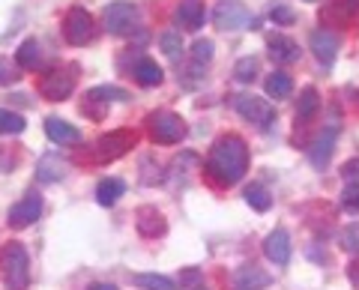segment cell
I'll return each instance as SVG.
<instances>
[{"mask_svg":"<svg viewBox=\"0 0 359 290\" xmlns=\"http://www.w3.org/2000/svg\"><path fill=\"white\" fill-rule=\"evenodd\" d=\"M66 171H69V165H66L57 153H48V156H42L39 165H36V177L42 183H57L66 177Z\"/></svg>","mask_w":359,"mask_h":290,"instance_id":"d6986e66","label":"cell"},{"mask_svg":"<svg viewBox=\"0 0 359 290\" xmlns=\"http://www.w3.org/2000/svg\"><path fill=\"white\" fill-rule=\"evenodd\" d=\"M351 282L356 284V290H359V263H353L351 266Z\"/></svg>","mask_w":359,"mask_h":290,"instance_id":"74e56055","label":"cell"},{"mask_svg":"<svg viewBox=\"0 0 359 290\" xmlns=\"http://www.w3.org/2000/svg\"><path fill=\"white\" fill-rule=\"evenodd\" d=\"M138 18H141L138 6L129 4V0H114V4H108V6H105V13H102L105 30H108V33H114V36H123V33L135 30Z\"/></svg>","mask_w":359,"mask_h":290,"instance_id":"5b68a950","label":"cell"},{"mask_svg":"<svg viewBox=\"0 0 359 290\" xmlns=\"http://www.w3.org/2000/svg\"><path fill=\"white\" fill-rule=\"evenodd\" d=\"M335 138H339V126H327L309 147V162L314 168H327L332 153H335Z\"/></svg>","mask_w":359,"mask_h":290,"instance_id":"8fae6325","label":"cell"},{"mask_svg":"<svg viewBox=\"0 0 359 290\" xmlns=\"http://www.w3.org/2000/svg\"><path fill=\"white\" fill-rule=\"evenodd\" d=\"M309 46L314 51V57H318L323 66H330L335 60V54H339V36H335L332 30H314Z\"/></svg>","mask_w":359,"mask_h":290,"instance_id":"9a60e30c","label":"cell"},{"mask_svg":"<svg viewBox=\"0 0 359 290\" xmlns=\"http://www.w3.org/2000/svg\"><path fill=\"white\" fill-rule=\"evenodd\" d=\"M269 282H273V275L255 263H245L233 272V290H264L269 287Z\"/></svg>","mask_w":359,"mask_h":290,"instance_id":"7c38bea8","label":"cell"},{"mask_svg":"<svg viewBox=\"0 0 359 290\" xmlns=\"http://www.w3.org/2000/svg\"><path fill=\"white\" fill-rule=\"evenodd\" d=\"M0 272H4V282L9 290H27L30 258H27V249L21 242H9L6 249L0 251Z\"/></svg>","mask_w":359,"mask_h":290,"instance_id":"7a4b0ae2","label":"cell"},{"mask_svg":"<svg viewBox=\"0 0 359 290\" xmlns=\"http://www.w3.org/2000/svg\"><path fill=\"white\" fill-rule=\"evenodd\" d=\"M195 278H198V272L189 270V272H183V278H180V282H195Z\"/></svg>","mask_w":359,"mask_h":290,"instance_id":"f35d334b","label":"cell"},{"mask_svg":"<svg viewBox=\"0 0 359 290\" xmlns=\"http://www.w3.org/2000/svg\"><path fill=\"white\" fill-rule=\"evenodd\" d=\"M135 144V135L126 129H120V132H108V135H102L96 141V159H102V162H111V159H120L123 153H126L129 147Z\"/></svg>","mask_w":359,"mask_h":290,"instance_id":"9c48e42d","label":"cell"},{"mask_svg":"<svg viewBox=\"0 0 359 290\" xmlns=\"http://www.w3.org/2000/svg\"><path fill=\"white\" fill-rule=\"evenodd\" d=\"M39 216H42V198L36 192H27L13 209H9V225L13 228H30Z\"/></svg>","mask_w":359,"mask_h":290,"instance_id":"30bf717a","label":"cell"},{"mask_svg":"<svg viewBox=\"0 0 359 290\" xmlns=\"http://www.w3.org/2000/svg\"><path fill=\"white\" fill-rule=\"evenodd\" d=\"M147 123L156 144H180L186 138V120L174 114V111H156V114L147 117Z\"/></svg>","mask_w":359,"mask_h":290,"instance_id":"277c9868","label":"cell"},{"mask_svg":"<svg viewBox=\"0 0 359 290\" xmlns=\"http://www.w3.org/2000/svg\"><path fill=\"white\" fill-rule=\"evenodd\" d=\"M120 195H126V183L117 180V177H105V180H99L96 186V200L102 207H114Z\"/></svg>","mask_w":359,"mask_h":290,"instance_id":"603a6c76","label":"cell"},{"mask_svg":"<svg viewBox=\"0 0 359 290\" xmlns=\"http://www.w3.org/2000/svg\"><path fill=\"white\" fill-rule=\"evenodd\" d=\"M75 72L78 66L69 63V66H54L42 75L39 81V93L48 99V102H63V99H69L72 90H75Z\"/></svg>","mask_w":359,"mask_h":290,"instance_id":"3957f363","label":"cell"},{"mask_svg":"<svg viewBox=\"0 0 359 290\" xmlns=\"http://www.w3.org/2000/svg\"><path fill=\"white\" fill-rule=\"evenodd\" d=\"M359 13V0H332L327 9H320V18L327 25H344L347 18H353Z\"/></svg>","mask_w":359,"mask_h":290,"instance_id":"ffe728a7","label":"cell"},{"mask_svg":"<svg viewBox=\"0 0 359 290\" xmlns=\"http://www.w3.org/2000/svg\"><path fill=\"white\" fill-rule=\"evenodd\" d=\"M341 249L347 254H353V258H359V221H353V225H347L341 230Z\"/></svg>","mask_w":359,"mask_h":290,"instance_id":"4dcf8cb0","label":"cell"},{"mask_svg":"<svg viewBox=\"0 0 359 290\" xmlns=\"http://www.w3.org/2000/svg\"><path fill=\"white\" fill-rule=\"evenodd\" d=\"M341 177H344V186H359V159H351L341 168Z\"/></svg>","mask_w":359,"mask_h":290,"instance_id":"e575fe53","label":"cell"},{"mask_svg":"<svg viewBox=\"0 0 359 290\" xmlns=\"http://www.w3.org/2000/svg\"><path fill=\"white\" fill-rule=\"evenodd\" d=\"M42 63V46H39V39H25L18 46L15 51V66L18 69H36V66Z\"/></svg>","mask_w":359,"mask_h":290,"instance_id":"7402d4cb","label":"cell"},{"mask_svg":"<svg viewBox=\"0 0 359 290\" xmlns=\"http://www.w3.org/2000/svg\"><path fill=\"white\" fill-rule=\"evenodd\" d=\"M269 18H273L276 21V25H294V21H297V13H294V9H290V6H285V4H276L273 6V13H269Z\"/></svg>","mask_w":359,"mask_h":290,"instance_id":"d6a6232c","label":"cell"},{"mask_svg":"<svg viewBox=\"0 0 359 290\" xmlns=\"http://www.w3.org/2000/svg\"><path fill=\"white\" fill-rule=\"evenodd\" d=\"M90 290H117V287L108 284V282H96V284H90Z\"/></svg>","mask_w":359,"mask_h":290,"instance_id":"8d00e7d4","label":"cell"},{"mask_svg":"<svg viewBox=\"0 0 359 290\" xmlns=\"http://www.w3.org/2000/svg\"><path fill=\"white\" fill-rule=\"evenodd\" d=\"M45 135H48L51 144H57V147H69V144L81 141V132H78L72 123L60 120V117H48V120H45Z\"/></svg>","mask_w":359,"mask_h":290,"instance_id":"2e32d148","label":"cell"},{"mask_svg":"<svg viewBox=\"0 0 359 290\" xmlns=\"http://www.w3.org/2000/svg\"><path fill=\"white\" fill-rule=\"evenodd\" d=\"M249 171V147L240 135H222L207 156V177L219 186H233Z\"/></svg>","mask_w":359,"mask_h":290,"instance_id":"6da1fadb","label":"cell"},{"mask_svg":"<svg viewBox=\"0 0 359 290\" xmlns=\"http://www.w3.org/2000/svg\"><path fill=\"white\" fill-rule=\"evenodd\" d=\"M132 75H135V81H138L141 87H156V84H162V78H165L162 75V66L156 63V60H150V57H138Z\"/></svg>","mask_w":359,"mask_h":290,"instance_id":"44dd1931","label":"cell"},{"mask_svg":"<svg viewBox=\"0 0 359 290\" xmlns=\"http://www.w3.org/2000/svg\"><path fill=\"white\" fill-rule=\"evenodd\" d=\"M290 93H294V81H290L287 72H273L266 78V96L273 99H287Z\"/></svg>","mask_w":359,"mask_h":290,"instance_id":"cb8c5ba5","label":"cell"},{"mask_svg":"<svg viewBox=\"0 0 359 290\" xmlns=\"http://www.w3.org/2000/svg\"><path fill=\"white\" fill-rule=\"evenodd\" d=\"M245 200H249V204L257 209V213H266V209L273 207V198H269V192H266L264 186H257V183L245 188Z\"/></svg>","mask_w":359,"mask_h":290,"instance_id":"83f0119b","label":"cell"},{"mask_svg":"<svg viewBox=\"0 0 359 290\" xmlns=\"http://www.w3.org/2000/svg\"><path fill=\"white\" fill-rule=\"evenodd\" d=\"M212 60V42L210 39H198L192 46V63L195 66H204Z\"/></svg>","mask_w":359,"mask_h":290,"instance_id":"1f68e13d","label":"cell"},{"mask_svg":"<svg viewBox=\"0 0 359 290\" xmlns=\"http://www.w3.org/2000/svg\"><path fill=\"white\" fill-rule=\"evenodd\" d=\"M132 282L144 287V290H177V284L171 282V278L165 275H156V272H141V275H132Z\"/></svg>","mask_w":359,"mask_h":290,"instance_id":"d4e9b609","label":"cell"},{"mask_svg":"<svg viewBox=\"0 0 359 290\" xmlns=\"http://www.w3.org/2000/svg\"><path fill=\"white\" fill-rule=\"evenodd\" d=\"M266 51H269V57H273L276 63H297L299 60V46L290 36H285V33L269 36L266 39Z\"/></svg>","mask_w":359,"mask_h":290,"instance_id":"e0dca14e","label":"cell"},{"mask_svg":"<svg viewBox=\"0 0 359 290\" xmlns=\"http://www.w3.org/2000/svg\"><path fill=\"white\" fill-rule=\"evenodd\" d=\"M204 18H207V9L201 0H180V6H177V27L180 30H198L201 25H204Z\"/></svg>","mask_w":359,"mask_h":290,"instance_id":"4fadbf2b","label":"cell"},{"mask_svg":"<svg viewBox=\"0 0 359 290\" xmlns=\"http://www.w3.org/2000/svg\"><path fill=\"white\" fill-rule=\"evenodd\" d=\"M135 216H138V219H135V225H138L141 237H162V233L168 230L165 219H162V213L156 207H141Z\"/></svg>","mask_w":359,"mask_h":290,"instance_id":"ac0fdd59","label":"cell"},{"mask_svg":"<svg viewBox=\"0 0 359 290\" xmlns=\"http://www.w3.org/2000/svg\"><path fill=\"white\" fill-rule=\"evenodd\" d=\"M320 108V96H318V90L314 87H306V90L299 93V105H297V117L299 120H309V117H314V111Z\"/></svg>","mask_w":359,"mask_h":290,"instance_id":"484cf974","label":"cell"},{"mask_svg":"<svg viewBox=\"0 0 359 290\" xmlns=\"http://www.w3.org/2000/svg\"><path fill=\"white\" fill-rule=\"evenodd\" d=\"M18 78V69L13 66V60H6V57H0V87H6V84H13Z\"/></svg>","mask_w":359,"mask_h":290,"instance_id":"836d02e7","label":"cell"},{"mask_svg":"<svg viewBox=\"0 0 359 290\" xmlns=\"http://www.w3.org/2000/svg\"><path fill=\"white\" fill-rule=\"evenodd\" d=\"M63 33H66V42H69V46H78V48L87 46V42L93 39V33H96L93 15H90L87 9H81V6L69 9L66 18H63Z\"/></svg>","mask_w":359,"mask_h":290,"instance_id":"8992f818","label":"cell"},{"mask_svg":"<svg viewBox=\"0 0 359 290\" xmlns=\"http://www.w3.org/2000/svg\"><path fill=\"white\" fill-rule=\"evenodd\" d=\"M341 204H344L347 209H356V213H359V186H344Z\"/></svg>","mask_w":359,"mask_h":290,"instance_id":"d590c367","label":"cell"},{"mask_svg":"<svg viewBox=\"0 0 359 290\" xmlns=\"http://www.w3.org/2000/svg\"><path fill=\"white\" fill-rule=\"evenodd\" d=\"M159 48L168 54V57H180V51H183V36H180V30H165L159 36Z\"/></svg>","mask_w":359,"mask_h":290,"instance_id":"f546056e","label":"cell"},{"mask_svg":"<svg viewBox=\"0 0 359 290\" xmlns=\"http://www.w3.org/2000/svg\"><path fill=\"white\" fill-rule=\"evenodd\" d=\"M212 21H216L219 30H245L249 25H255L252 13L240 4V0H219L216 13H212Z\"/></svg>","mask_w":359,"mask_h":290,"instance_id":"ba28073f","label":"cell"},{"mask_svg":"<svg viewBox=\"0 0 359 290\" xmlns=\"http://www.w3.org/2000/svg\"><path fill=\"white\" fill-rule=\"evenodd\" d=\"M192 290H210V287H204V284H198V287H192Z\"/></svg>","mask_w":359,"mask_h":290,"instance_id":"ab89813d","label":"cell"},{"mask_svg":"<svg viewBox=\"0 0 359 290\" xmlns=\"http://www.w3.org/2000/svg\"><path fill=\"white\" fill-rule=\"evenodd\" d=\"M233 78H237L240 84H252L255 78H257V57L237 60V66H233Z\"/></svg>","mask_w":359,"mask_h":290,"instance_id":"f1b7e54d","label":"cell"},{"mask_svg":"<svg viewBox=\"0 0 359 290\" xmlns=\"http://www.w3.org/2000/svg\"><path fill=\"white\" fill-rule=\"evenodd\" d=\"M233 108L240 111L243 120H249V123H255V126H261V129H266L269 123L276 120V108L261 96L240 93V96H233Z\"/></svg>","mask_w":359,"mask_h":290,"instance_id":"52a82bcc","label":"cell"},{"mask_svg":"<svg viewBox=\"0 0 359 290\" xmlns=\"http://www.w3.org/2000/svg\"><path fill=\"white\" fill-rule=\"evenodd\" d=\"M264 254L269 261H273L276 266H285L290 261V237L285 228H276L269 237L264 240Z\"/></svg>","mask_w":359,"mask_h":290,"instance_id":"5bb4252c","label":"cell"},{"mask_svg":"<svg viewBox=\"0 0 359 290\" xmlns=\"http://www.w3.org/2000/svg\"><path fill=\"white\" fill-rule=\"evenodd\" d=\"M25 126H27V123H25V117H21V114L0 108V135H21Z\"/></svg>","mask_w":359,"mask_h":290,"instance_id":"4316f807","label":"cell"}]
</instances>
